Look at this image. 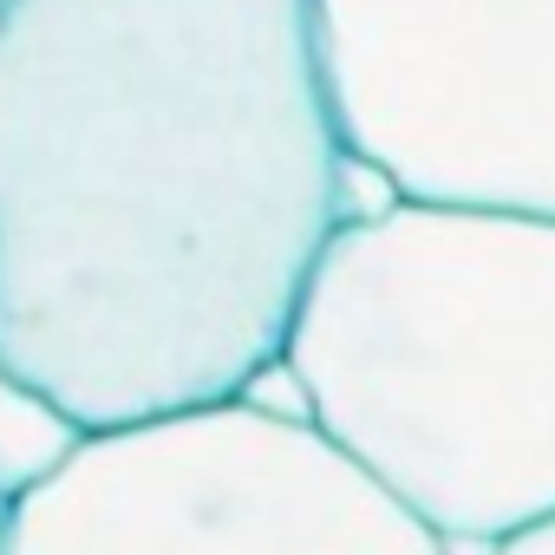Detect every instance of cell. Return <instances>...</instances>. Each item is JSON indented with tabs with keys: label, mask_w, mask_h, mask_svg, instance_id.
Instances as JSON below:
<instances>
[{
	"label": "cell",
	"mask_w": 555,
	"mask_h": 555,
	"mask_svg": "<svg viewBox=\"0 0 555 555\" xmlns=\"http://www.w3.org/2000/svg\"><path fill=\"white\" fill-rule=\"evenodd\" d=\"M347 222L314 0H0V360L86 431L248 399Z\"/></svg>",
	"instance_id": "1"
},
{
	"label": "cell",
	"mask_w": 555,
	"mask_h": 555,
	"mask_svg": "<svg viewBox=\"0 0 555 555\" xmlns=\"http://www.w3.org/2000/svg\"><path fill=\"white\" fill-rule=\"evenodd\" d=\"M282 366L308 425L451 548L555 522V222L457 203L353 216Z\"/></svg>",
	"instance_id": "2"
},
{
	"label": "cell",
	"mask_w": 555,
	"mask_h": 555,
	"mask_svg": "<svg viewBox=\"0 0 555 555\" xmlns=\"http://www.w3.org/2000/svg\"><path fill=\"white\" fill-rule=\"evenodd\" d=\"M0 555H457L308 418L255 399L92 431Z\"/></svg>",
	"instance_id": "3"
},
{
	"label": "cell",
	"mask_w": 555,
	"mask_h": 555,
	"mask_svg": "<svg viewBox=\"0 0 555 555\" xmlns=\"http://www.w3.org/2000/svg\"><path fill=\"white\" fill-rule=\"evenodd\" d=\"M314 34L353 164L555 222V0H314Z\"/></svg>",
	"instance_id": "4"
},
{
	"label": "cell",
	"mask_w": 555,
	"mask_h": 555,
	"mask_svg": "<svg viewBox=\"0 0 555 555\" xmlns=\"http://www.w3.org/2000/svg\"><path fill=\"white\" fill-rule=\"evenodd\" d=\"M86 438L92 431L60 399H47L34 379H21L8 360H0V503L14 509L40 483H53L79 457Z\"/></svg>",
	"instance_id": "5"
},
{
	"label": "cell",
	"mask_w": 555,
	"mask_h": 555,
	"mask_svg": "<svg viewBox=\"0 0 555 555\" xmlns=\"http://www.w3.org/2000/svg\"><path fill=\"white\" fill-rule=\"evenodd\" d=\"M483 555H555V522H542V529H529V535H516L503 548H483Z\"/></svg>",
	"instance_id": "6"
},
{
	"label": "cell",
	"mask_w": 555,
	"mask_h": 555,
	"mask_svg": "<svg viewBox=\"0 0 555 555\" xmlns=\"http://www.w3.org/2000/svg\"><path fill=\"white\" fill-rule=\"evenodd\" d=\"M0 535H8V503H0Z\"/></svg>",
	"instance_id": "7"
}]
</instances>
